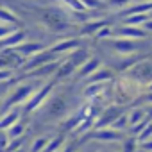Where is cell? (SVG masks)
Returning a JSON list of instances; mask_svg holds the SVG:
<instances>
[{"instance_id":"6da1fadb","label":"cell","mask_w":152,"mask_h":152,"mask_svg":"<svg viewBox=\"0 0 152 152\" xmlns=\"http://www.w3.org/2000/svg\"><path fill=\"white\" fill-rule=\"evenodd\" d=\"M38 88H39V81H36V79H31V83L16 84L13 90L7 91V95L2 100H0V115H4L11 107H20L22 104H25Z\"/></svg>"},{"instance_id":"7a4b0ae2","label":"cell","mask_w":152,"mask_h":152,"mask_svg":"<svg viewBox=\"0 0 152 152\" xmlns=\"http://www.w3.org/2000/svg\"><path fill=\"white\" fill-rule=\"evenodd\" d=\"M52 88H54V83H45L41 88H38V90L31 95V99H29L25 104H22V106H20L22 115H29V113L36 111V109L45 102V99L48 97V93L52 91Z\"/></svg>"},{"instance_id":"3957f363","label":"cell","mask_w":152,"mask_h":152,"mask_svg":"<svg viewBox=\"0 0 152 152\" xmlns=\"http://www.w3.org/2000/svg\"><path fill=\"white\" fill-rule=\"evenodd\" d=\"M56 57H57V56H56V54H52L50 50H41V52L34 54L32 57L25 59V63L22 64L20 72H23V73H29V72H32V70H36V68H39V66H43V64H47V63L57 61Z\"/></svg>"},{"instance_id":"277c9868","label":"cell","mask_w":152,"mask_h":152,"mask_svg":"<svg viewBox=\"0 0 152 152\" xmlns=\"http://www.w3.org/2000/svg\"><path fill=\"white\" fill-rule=\"evenodd\" d=\"M15 50H16L23 59H29V57H32L34 54L45 50V43H38V41H23L22 45L15 47Z\"/></svg>"},{"instance_id":"5b68a950","label":"cell","mask_w":152,"mask_h":152,"mask_svg":"<svg viewBox=\"0 0 152 152\" xmlns=\"http://www.w3.org/2000/svg\"><path fill=\"white\" fill-rule=\"evenodd\" d=\"M20 116H22L20 107H11L4 115H0V131H7L13 124H16L20 120Z\"/></svg>"},{"instance_id":"8992f818","label":"cell","mask_w":152,"mask_h":152,"mask_svg":"<svg viewBox=\"0 0 152 152\" xmlns=\"http://www.w3.org/2000/svg\"><path fill=\"white\" fill-rule=\"evenodd\" d=\"M0 23H6V25H15V27H18L20 25V20H18V16L6 6V7H2L0 6Z\"/></svg>"},{"instance_id":"52a82bcc","label":"cell","mask_w":152,"mask_h":152,"mask_svg":"<svg viewBox=\"0 0 152 152\" xmlns=\"http://www.w3.org/2000/svg\"><path fill=\"white\" fill-rule=\"evenodd\" d=\"M25 129H27V122H23V120H18L16 124H13V125L6 131V132H7L9 141H11V140H15V138L23 136V134H25Z\"/></svg>"},{"instance_id":"ba28073f","label":"cell","mask_w":152,"mask_h":152,"mask_svg":"<svg viewBox=\"0 0 152 152\" xmlns=\"http://www.w3.org/2000/svg\"><path fill=\"white\" fill-rule=\"evenodd\" d=\"M77 39H64V41H59V43H56L54 47H50L48 50L52 52V54H61V52H66V50H70V48H73V47H77Z\"/></svg>"},{"instance_id":"9c48e42d","label":"cell","mask_w":152,"mask_h":152,"mask_svg":"<svg viewBox=\"0 0 152 152\" xmlns=\"http://www.w3.org/2000/svg\"><path fill=\"white\" fill-rule=\"evenodd\" d=\"M48 141H50L48 136H38V138H34L31 141V145H29V152H43Z\"/></svg>"},{"instance_id":"30bf717a","label":"cell","mask_w":152,"mask_h":152,"mask_svg":"<svg viewBox=\"0 0 152 152\" xmlns=\"http://www.w3.org/2000/svg\"><path fill=\"white\" fill-rule=\"evenodd\" d=\"M97 66H99V61H97V59H90V61L83 63V66H81V70H79V75H81V77H86V75H90L91 72L97 70Z\"/></svg>"},{"instance_id":"8fae6325","label":"cell","mask_w":152,"mask_h":152,"mask_svg":"<svg viewBox=\"0 0 152 152\" xmlns=\"http://www.w3.org/2000/svg\"><path fill=\"white\" fill-rule=\"evenodd\" d=\"M16 79L15 70H7V68H0V83H13Z\"/></svg>"},{"instance_id":"7c38bea8","label":"cell","mask_w":152,"mask_h":152,"mask_svg":"<svg viewBox=\"0 0 152 152\" xmlns=\"http://www.w3.org/2000/svg\"><path fill=\"white\" fill-rule=\"evenodd\" d=\"M18 27H15V25H6V23H0V39L2 38H6L7 34H11V32H15Z\"/></svg>"},{"instance_id":"4fadbf2b","label":"cell","mask_w":152,"mask_h":152,"mask_svg":"<svg viewBox=\"0 0 152 152\" xmlns=\"http://www.w3.org/2000/svg\"><path fill=\"white\" fill-rule=\"evenodd\" d=\"M9 145V138H7V132L6 131H0V152H6Z\"/></svg>"},{"instance_id":"5bb4252c","label":"cell","mask_w":152,"mask_h":152,"mask_svg":"<svg viewBox=\"0 0 152 152\" xmlns=\"http://www.w3.org/2000/svg\"><path fill=\"white\" fill-rule=\"evenodd\" d=\"M109 77V72H100V73H95V75H91V81H102V79H107Z\"/></svg>"}]
</instances>
